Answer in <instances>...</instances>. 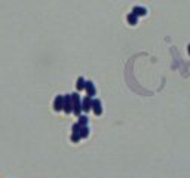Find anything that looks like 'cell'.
I'll use <instances>...</instances> for the list:
<instances>
[{"mask_svg":"<svg viewBox=\"0 0 190 178\" xmlns=\"http://www.w3.org/2000/svg\"><path fill=\"white\" fill-rule=\"evenodd\" d=\"M71 101H73V113H74V116L79 117L82 114V100H80V95L77 92L71 94Z\"/></svg>","mask_w":190,"mask_h":178,"instance_id":"6da1fadb","label":"cell"},{"mask_svg":"<svg viewBox=\"0 0 190 178\" xmlns=\"http://www.w3.org/2000/svg\"><path fill=\"white\" fill-rule=\"evenodd\" d=\"M63 111H64L66 114L73 113V101H71V94H70V95H64V107H63Z\"/></svg>","mask_w":190,"mask_h":178,"instance_id":"7a4b0ae2","label":"cell"},{"mask_svg":"<svg viewBox=\"0 0 190 178\" xmlns=\"http://www.w3.org/2000/svg\"><path fill=\"white\" fill-rule=\"evenodd\" d=\"M91 110L94 111L97 116H101L102 114V107H101V101L97 100V98H94L92 100V105H91Z\"/></svg>","mask_w":190,"mask_h":178,"instance_id":"3957f363","label":"cell"},{"mask_svg":"<svg viewBox=\"0 0 190 178\" xmlns=\"http://www.w3.org/2000/svg\"><path fill=\"white\" fill-rule=\"evenodd\" d=\"M64 107V97L63 95H58L54 101V110L55 111H61Z\"/></svg>","mask_w":190,"mask_h":178,"instance_id":"277c9868","label":"cell"},{"mask_svg":"<svg viewBox=\"0 0 190 178\" xmlns=\"http://www.w3.org/2000/svg\"><path fill=\"white\" fill-rule=\"evenodd\" d=\"M91 105H92V98L91 97H85L83 100H82V111H85V113H88L91 110Z\"/></svg>","mask_w":190,"mask_h":178,"instance_id":"5b68a950","label":"cell"},{"mask_svg":"<svg viewBox=\"0 0 190 178\" xmlns=\"http://www.w3.org/2000/svg\"><path fill=\"white\" fill-rule=\"evenodd\" d=\"M85 91H86V95L91 97V98H94V95L97 94L95 86H94V83H92V82H86V85H85Z\"/></svg>","mask_w":190,"mask_h":178,"instance_id":"8992f818","label":"cell"},{"mask_svg":"<svg viewBox=\"0 0 190 178\" xmlns=\"http://www.w3.org/2000/svg\"><path fill=\"white\" fill-rule=\"evenodd\" d=\"M132 13L137 15V16H144L145 13H147V9H145V8H141V6H134Z\"/></svg>","mask_w":190,"mask_h":178,"instance_id":"52a82bcc","label":"cell"},{"mask_svg":"<svg viewBox=\"0 0 190 178\" xmlns=\"http://www.w3.org/2000/svg\"><path fill=\"white\" fill-rule=\"evenodd\" d=\"M126 20H128V24H131V25H135V24L138 22V16H137V15H134V13L131 12V13H129V15L126 16Z\"/></svg>","mask_w":190,"mask_h":178,"instance_id":"ba28073f","label":"cell"},{"mask_svg":"<svg viewBox=\"0 0 190 178\" xmlns=\"http://www.w3.org/2000/svg\"><path fill=\"white\" fill-rule=\"evenodd\" d=\"M85 85H86L85 79H83V77H79L77 82H76V88H77V91H83V89H85Z\"/></svg>","mask_w":190,"mask_h":178,"instance_id":"9c48e42d","label":"cell"},{"mask_svg":"<svg viewBox=\"0 0 190 178\" xmlns=\"http://www.w3.org/2000/svg\"><path fill=\"white\" fill-rule=\"evenodd\" d=\"M79 125H80V126H86V125H88V116H85V114H80V116H79Z\"/></svg>","mask_w":190,"mask_h":178,"instance_id":"30bf717a","label":"cell"},{"mask_svg":"<svg viewBox=\"0 0 190 178\" xmlns=\"http://www.w3.org/2000/svg\"><path fill=\"white\" fill-rule=\"evenodd\" d=\"M89 135V128H88V125L86 126H82V129H80V137L82 138H86Z\"/></svg>","mask_w":190,"mask_h":178,"instance_id":"8fae6325","label":"cell"},{"mask_svg":"<svg viewBox=\"0 0 190 178\" xmlns=\"http://www.w3.org/2000/svg\"><path fill=\"white\" fill-rule=\"evenodd\" d=\"M80 138H82V137H80V134H71V137H70V140H71L73 143H79V141H80Z\"/></svg>","mask_w":190,"mask_h":178,"instance_id":"7c38bea8","label":"cell"},{"mask_svg":"<svg viewBox=\"0 0 190 178\" xmlns=\"http://www.w3.org/2000/svg\"><path fill=\"white\" fill-rule=\"evenodd\" d=\"M80 129H82V126L79 125V122H77V123H74V125H73V128H71L73 134H80Z\"/></svg>","mask_w":190,"mask_h":178,"instance_id":"4fadbf2b","label":"cell"},{"mask_svg":"<svg viewBox=\"0 0 190 178\" xmlns=\"http://www.w3.org/2000/svg\"><path fill=\"white\" fill-rule=\"evenodd\" d=\"M187 51H189V55H190V44L187 46Z\"/></svg>","mask_w":190,"mask_h":178,"instance_id":"5bb4252c","label":"cell"}]
</instances>
